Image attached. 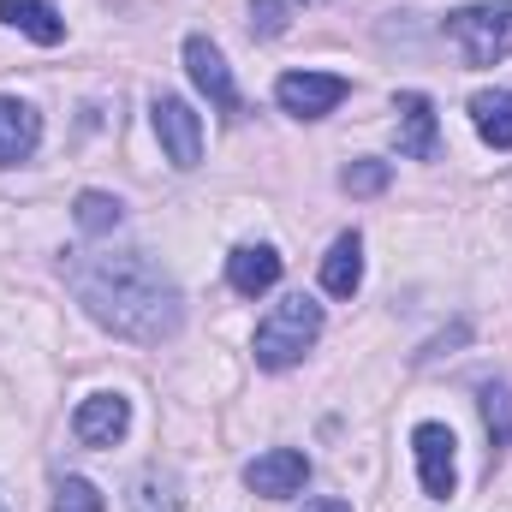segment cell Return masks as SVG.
<instances>
[{"label": "cell", "instance_id": "obj_11", "mask_svg": "<svg viewBox=\"0 0 512 512\" xmlns=\"http://www.w3.org/2000/svg\"><path fill=\"white\" fill-rule=\"evenodd\" d=\"M280 251L274 245H239V251L227 256V286L239 292V298H262V292H274L280 286Z\"/></svg>", "mask_w": 512, "mask_h": 512}, {"label": "cell", "instance_id": "obj_12", "mask_svg": "<svg viewBox=\"0 0 512 512\" xmlns=\"http://www.w3.org/2000/svg\"><path fill=\"white\" fill-rule=\"evenodd\" d=\"M42 143V114L18 96H0V167H18L30 161Z\"/></svg>", "mask_w": 512, "mask_h": 512}, {"label": "cell", "instance_id": "obj_16", "mask_svg": "<svg viewBox=\"0 0 512 512\" xmlns=\"http://www.w3.org/2000/svg\"><path fill=\"white\" fill-rule=\"evenodd\" d=\"M483 423H489V465H501L512 447V387L507 382H483Z\"/></svg>", "mask_w": 512, "mask_h": 512}, {"label": "cell", "instance_id": "obj_10", "mask_svg": "<svg viewBox=\"0 0 512 512\" xmlns=\"http://www.w3.org/2000/svg\"><path fill=\"white\" fill-rule=\"evenodd\" d=\"M131 429V399L126 393H90L78 411H72V435L84 447H114Z\"/></svg>", "mask_w": 512, "mask_h": 512}, {"label": "cell", "instance_id": "obj_22", "mask_svg": "<svg viewBox=\"0 0 512 512\" xmlns=\"http://www.w3.org/2000/svg\"><path fill=\"white\" fill-rule=\"evenodd\" d=\"M304 512H352V501H334V495H322V501H304Z\"/></svg>", "mask_w": 512, "mask_h": 512}, {"label": "cell", "instance_id": "obj_23", "mask_svg": "<svg viewBox=\"0 0 512 512\" xmlns=\"http://www.w3.org/2000/svg\"><path fill=\"white\" fill-rule=\"evenodd\" d=\"M0 512H6V507H0Z\"/></svg>", "mask_w": 512, "mask_h": 512}, {"label": "cell", "instance_id": "obj_9", "mask_svg": "<svg viewBox=\"0 0 512 512\" xmlns=\"http://www.w3.org/2000/svg\"><path fill=\"white\" fill-rule=\"evenodd\" d=\"M304 483H310V459L298 447H268V453H256L251 465H245V489L251 495H268V501H286Z\"/></svg>", "mask_w": 512, "mask_h": 512}, {"label": "cell", "instance_id": "obj_15", "mask_svg": "<svg viewBox=\"0 0 512 512\" xmlns=\"http://www.w3.org/2000/svg\"><path fill=\"white\" fill-rule=\"evenodd\" d=\"M471 126L489 149H512V90H477L471 96Z\"/></svg>", "mask_w": 512, "mask_h": 512}, {"label": "cell", "instance_id": "obj_21", "mask_svg": "<svg viewBox=\"0 0 512 512\" xmlns=\"http://www.w3.org/2000/svg\"><path fill=\"white\" fill-rule=\"evenodd\" d=\"M251 30L256 36H286V0H256L251 6Z\"/></svg>", "mask_w": 512, "mask_h": 512}, {"label": "cell", "instance_id": "obj_13", "mask_svg": "<svg viewBox=\"0 0 512 512\" xmlns=\"http://www.w3.org/2000/svg\"><path fill=\"white\" fill-rule=\"evenodd\" d=\"M364 286V239L358 233H340L328 256H322V292L328 298H352Z\"/></svg>", "mask_w": 512, "mask_h": 512}, {"label": "cell", "instance_id": "obj_2", "mask_svg": "<svg viewBox=\"0 0 512 512\" xmlns=\"http://www.w3.org/2000/svg\"><path fill=\"white\" fill-rule=\"evenodd\" d=\"M322 340V304L316 298H304V292H292V298H280L262 322H256V370H292V364H304V352Z\"/></svg>", "mask_w": 512, "mask_h": 512}, {"label": "cell", "instance_id": "obj_4", "mask_svg": "<svg viewBox=\"0 0 512 512\" xmlns=\"http://www.w3.org/2000/svg\"><path fill=\"white\" fill-rule=\"evenodd\" d=\"M346 96H352V84H346L340 72H286V78H274V102H280V114H292V120H322V114H334Z\"/></svg>", "mask_w": 512, "mask_h": 512}, {"label": "cell", "instance_id": "obj_1", "mask_svg": "<svg viewBox=\"0 0 512 512\" xmlns=\"http://www.w3.org/2000/svg\"><path fill=\"white\" fill-rule=\"evenodd\" d=\"M66 286L78 292L84 316L114 340L161 346L185 322V292L149 251H90L66 262Z\"/></svg>", "mask_w": 512, "mask_h": 512}, {"label": "cell", "instance_id": "obj_19", "mask_svg": "<svg viewBox=\"0 0 512 512\" xmlns=\"http://www.w3.org/2000/svg\"><path fill=\"white\" fill-rule=\"evenodd\" d=\"M54 512H108V501L90 477H60L54 483Z\"/></svg>", "mask_w": 512, "mask_h": 512}, {"label": "cell", "instance_id": "obj_3", "mask_svg": "<svg viewBox=\"0 0 512 512\" xmlns=\"http://www.w3.org/2000/svg\"><path fill=\"white\" fill-rule=\"evenodd\" d=\"M453 36V48L465 54V66H501L512 54V0H483V6H459L441 24Z\"/></svg>", "mask_w": 512, "mask_h": 512}, {"label": "cell", "instance_id": "obj_8", "mask_svg": "<svg viewBox=\"0 0 512 512\" xmlns=\"http://www.w3.org/2000/svg\"><path fill=\"white\" fill-rule=\"evenodd\" d=\"M185 72H191V84L221 108V114H239L245 102H239V84H233V72H227V54L209 42V36H185Z\"/></svg>", "mask_w": 512, "mask_h": 512}, {"label": "cell", "instance_id": "obj_7", "mask_svg": "<svg viewBox=\"0 0 512 512\" xmlns=\"http://www.w3.org/2000/svg\"><path fill=\"white\" fill-rule=\"evenodd\" d=\"M393 114H399L393 137H399V155L405 161H435L441 155V120H435V102L423 90H399Z\"/></svg>", "mask_w": 512, "mask_h": 512}, {"label": "cell", "instance_id": "obj_14", "mask_svg": "<svg viewBox=\"0 0 512 512\" xmlns=\"http://www.w3.org/2000/svg\"><path fill=\"white\" fill-rule=\"evenodd\" d=\"M0 18L12 30H24L36 48H60L66 42V18L54 12V0H0Z\"/></svg>", "mask_w": 512, "mask_h": 512}, {"label": "cell", "instance_id": "obj_17", "mask_svg": "<svg viewBox=\"0 0 512 512\" xmlns=\"http://www.w3.org/2000/svg\"><path fill=\"white\" fill-rule=\"evenodd\" d=\"M131 512H185V495H179V477L149 465L137 483H131Z\"/></svg>", "mask_w": 512, "mask_h": 512}, {"label": "cell", "instance_id": "obj_20", "mask_svg": "<svg viewBox=\"0 0 512 512\" xmlns=\"http://www.w3.org/2000/svg\"><path fill=\"white\" fill-rule=\"evenodd\" d=\"M387 173H393L387 161H352V167L340 173V185L358 191V197H376V191H387Z\"/></svg>", "mask_w": 512, "mask_h": 512}, {"label": "cell", "instance_id": "obj_5", "mask_svg": "<svg viewBox=\"0 0 512 512\" xmlns=\"http://www.w3.org/2000/svg\"><path fill=\"white\" fill-rule=\"evenodd\" d=\"M411 453H417V483L429 501H447L459 489V459H453V429L447 423H417L411 429Z\"/></svg>", "mask_w": 512, "mask_h": 512}, {"label": "cell", "instance_id": "obj_18", "mask_svg": "<svg viewBox=\"0 0 512 512\" xmlns=\"http://www.w3.org/2000/svg\"><path fill=\"white\" fill-rule=\"evenodd\" d=\"M78 233H90V239H108L120 221H126V209H120V197H108V191H78Z\"/></svg>", "mask_w": 512, "mask_h": 512}, {"label": "cell", "instance_id": "obj_6", "mask_svg": "<svg viewBox=\"0 0 512 512\" xmlns=\"http://www.w3.org/2000/svg\"><path fill=\"white\" fill-rule=\"evenodd\" d=\"M149 120H155V137H161V149H167V161H173L179 173H191V167L203 161V120L191 114L185 96H155Z\"/></svg>", "mask_w": 512, "mask_h": 512}]
</instances>
